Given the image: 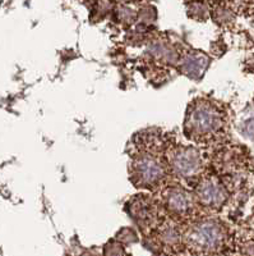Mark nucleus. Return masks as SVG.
<instances>
[{"instance_id":"nucleus-2","label":"nucleus","mask_w":254,"mask_h":256,"mask_svg":"<svg viewBox=\"0 0 254 256\" xmlns=\"http://www.w3.org/2000/svg\"><path fill=\"white\" fill-rule=\"evenodd\" d=\"M164 176V169L156 159L142 156L134 163V177L141 184H153Z\"/></svg>"},{"instance_id":"nucleus-4","label":"nucleus","mask_w":254,"mask_h":256,"mask_svg":"<svg viewBox=\"0 0 254 256\" xmlns=\"http://www.w3.org/2000/svg\"><path fill=\"white\" fill-rule=\"evenodd\" d=\"M207 67V59L201 54H188L182 62V72L185 76L191 77V78H197L203 73V70Z\"/></svg>"},{"instance_id":"nucleus-9","label":"nucleus","mask_w":254,"mask_h":256,"mask_svg":"<svg viewBox=\"0 0 254 256\" xmlns=\"http://www.w3.org/2000/svg\"><path fill=\"white\" fill-rule=\"evenodd\" d=\"M118 16L121 20H124V22H130V20H133L134 12L132 10V9L123 6V8H120L118 10Z\"/></svg>"},{"instance_id":"nucleus-3","label":"nucleus","mask_w":254,"mask_h":256,"mask_svg":"<svg viewBox=\"0 0 254 256\" xmlns=\"http://www.w3.org/2000/svg\"><path fill=\"white\" fill-rule=\"evenodd\" d=\"M216 116L207 106H197L191 113V130L198 134H206L214 130Z\"/></svg>"},{"instance_id":"nucleus-8","label":"nucleus","mask_w":254,"mask_h":256,"mask_svg":"<svg viewBox=\"0 0 254 256\" xmlns=\"http://www.w3.org/2000/svg\"><path fill=\"white\" fill-rule=\"evenodd\" d=\"M206 6H203L202 3H198V2H193V3L191 4V6H189V13H191L192 16H203L206 13Z\"/></svg>"},{"instance_id":"nucleus-1","label":"nucleus","mask_w":254,"mask_h":256,"mask_svg":"<svg viewBox=\"0 0 254 256\" xmlns=\"http://www.w3.org/2000/svg\"><path fill=\"white\" fill-rule=\"evenodd\" d=\"M201 164L200 155L192 148H179L174 154L171 166L175 173L182 177H192L198 170Z\"/></svg>"},{"instance_id":"nucleus-10","label":"nucleus","mask_w":254,"mask_h":256,"mask_svg":"<svg viewBox=\"0 0 254 256\" xmlns=\"http://www.w3.org/2000/svg\"><path fill=\"white\" fill-rule=\"evenodd\" d=\"M118 2H121V0H118Z\"/></svg>"},{"instance_id":"nucleus-5","label":"nucleus","mask_w":254,"mask_h":256,"mask_svg":"<svg viewBox=\"0 0 254 256\" xmlns=\"http://www.w3.org/2000/svg\"><path fill=\"white\" fill-rule=\"evenodd\" d=\"M194 237H196V241L198 244L210 248V246H214L216 244L219 233H217V230L214 226H211L210 223H205L197 228Z\"/></svg>"},{"instance_id":"nucleus-7","label":"nucleus","mask_w":254,"mask_h":256,"mask_svg":"<svg viewBox=\"0 0 254 256\" xmlns=\"http://www.w3.org/2000/svg\"><path fill=\"white\" fill-rule=\"evenodd\" d=\"M220 196H221V194H220L219 188L212 184H205L200 188V198L207 205L217 204Z\"/></svg>"},{"instance_id":"nucleus-6","label":"nucleus","mask_w":254,"mask_h":256,"mask_svg":"<svg viewBox=\"0 0 254 256\" xmlns=\"http://www.w3.org/2000/svg\"><path fill=\"white\" fill-rule=\"evenodd\" d=\"M168 206L171 212H179V214L188 212L189 198L187 194L182 190H173L168 196Z\"/></svg>"}]
</instances>
